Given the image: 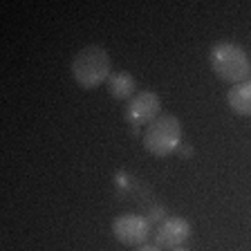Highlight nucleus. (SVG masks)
Segmentation results:
<instances>
[{"label":"nucleus","instance_id":"nucleus-1","mask_svg":"<svg viewBox=\"0 0 251 251\" xmlns=\"http://www.w3.org/2000/svg\"><path fill=\"white\" fill-rule=\"evenodd\" d=\"M72 76L81 88L94 90L99 85L108 83V78L112 76V58L99 45H88L83 50H78L76 56L72 58Z\"/></svg>","mask_w":251,"mask_h":251},{"label":"nucleus","instance_id":"nucleus-5","mask_svg":"<svg viewBox=\"0 0 251 251\" xmlns=\"http://www.w3.org/2000/svg\"><path fill=\"white\" fill-rule=\"evenodd\" d=\"M162 115V99L159 94L152 92V90H144V92H137L128 105L124 110V119L132 126V128H141V126H148Z\"/></svg>","mask_w":251,"mask_h":251},{"label":"nucleus","instance_id":"nucleus-12","mask_svg":"<svg viewBox=\"0 0 251 251\" xmlns=\"http://www.w3.org/2000/svg\"><path fill=\"white\" fill-rule=\"evenodd\" d=\"M137 251H164V249H159L157 245H141Z\"/></svg>","mask_w":251,"mask_h":251},{"label":"nucleus","instance_id":"nucleus-10","mask_svg":"<svg viewBox=\"0 0 251 251\" xmlns=\"http://www.w3.org/2000/svg\"><path fill=\"white\" fill-rule=\"evenodd\" d=\"M115 184H117V188H119V191H130V188H132V177L128 175V173H117Z\"/></svg>","mask_w":251,"mask_h":251},{"label":"nucleus","instance_id":"nucleus-4","mask_svg":"<svg viewBox=\"0 0 251 251\" xmlns=\"http://www.w3.org/2000/svg\"><path fill=\"white\" fill-rule=\"evenodd\" d=\"M112 235L121 245L141 247L148 245V238L152 235V225L146 215L139 213H121L112 220Z\"/></svg>","mask_w":251,"mask_h":251},{"label":"nucleus","instance_id":"nucleus-6","mask_svg":"<svg viewBox=\"0 0 251 251\" xmlns=\"http://www.w3.org/2000/svg\"><path fill=\"white\" fill-rule=\"evenodd\" d=\"M152 238H155V245L159 249H177V247H184V242L191 238V225L186 218L171 215L157 226Z\"/></svg>","mask_w":251,"mask_h":251},{"label":"nucleus","instance_id":"nucleus-11","mask_svg":"<svg viewBox=\"0 0 251 251\" xmlns=\"http://www.w3.org/2000/svg\"><path fill=\"white\" fill-rule=\"evenodd\" d=\"M177 152H179V157L188 159V157H193V146H191L188 141H182V144H179V148H177Z\"/></svg>","mask_w":251,"mask_h":251},{"label":"nucleus","instance_id":"nucleus-7","mask_svg":"<svg viewBox=\"0 0 251 251\" xmlns=\"http://www.w3.org/2000/svg\"><path fill=\"white\" fill-rule=\"evenodd\" d=\"M226 101H229V108L233 110L235 115L251 117V78L233 85L226 92Z\"/></svg>","mask_w":251,"mask_h":251},{"label":"nucleus","instance_id":"nucleus-8","mask_svg":"<svg viewBox=\"0 0 251 251\" xmlns=\"http://www.w3.org/2000/svg\"><path fill=\"white\" fill-rule=\"evenodd\" d=\"M108 90L110 97L119 101H130L137 92V81L130 72H115L108 78Z\"/></svg>","mask_w":251,"mask_h":251},{"label":"nucleus","instance_id":"nucleus-14","mask_svg":"<svg viewBox=\"0 0 251 251\" xmlns=\"http://www.w3.org/2000/svg\"><path fill=\"white\" fill-rule=\"evenodd\" d=\"M249 78H251V76H249Z\"/></svg>","mask_w":251,"mask_h":251},{"label":"nucleus","instance_id":"nucleus-3","mask_svg":"<svg viewBox=\"0 0 251 251\" xmlns=\"http://www.w3.org/2000/svg\"><path fill=\"white\" fill-rule=\"evenodd\" d=\"M141 141H144V148L155 157L177 152L182 144V121L175 115H159L152 124L146 126Z\"/></svg>","mask_w":251,"mask_h":251},{"label":"nucleus","instance_id":"nucleus-9","mask_svg":"<svg viewBox=\"0 0 251 251\" xmlns=\"http://www.w3.org/2000/svg\"><path fill=\"white\" fill-rule=\"evenodd\" d=\"M146 218H148V222H151V225L159 226L164 220H168L171 215H168L166 206H151V209H148V213H146Z\"/></svg>","mask_w":251,"mask_h":251},{"label":"nucleus","instance_id":"nucleus-2","mask_svg":"<svg viewBox=\"0 0 251 251\" xmlns=\"http://www.w3.org/2000/svg\"><path fill=\"white\" fill-rule=\"evenodd\" d=\"M209 58H211L213 72L218 74L222 81H226V83L238 85L251 76L249 56H247L245 50H242L240 45H235V43H229V41L215 43V45L211 47Z\"/></svg>","mask_w":251,"mask_h":251},{"label":"nucleus","instance_id":"nucleus-13","mask_svg":"<svg viewBox=\"0 0 251 251\" xmlns=\"http://www.w3.org/2000/svg\"><path fill=\"white\" fill-rule=\"evenodd\" d=\"M171 251H191V249H186V247H177V249H171Z\"/></svg>","mask_w":251,"mask_h":251}]
</instances>
